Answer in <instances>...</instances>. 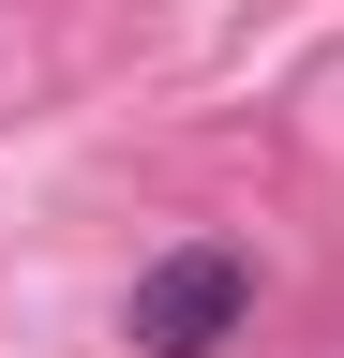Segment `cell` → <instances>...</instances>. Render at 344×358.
I'll use <instances>...</instances> for the list:
<instances>
[{"mask_svg": "<svg viewBox=\"0 0 344 358\" xmlns=\"http://www.w3.org/2000/svg\"><path fill=\"white\" fill-rule=\"evenodd\" d=\"M254 313V268L225 239H180L165 268H135V358H225Z\"/></svg>", "mask_w": 344, "mask_h": 358, "instance_id": "obj_1", "label": "cell"}]
</instances>
